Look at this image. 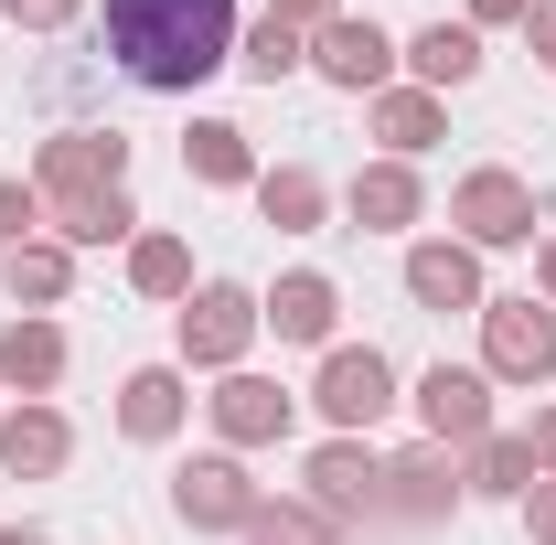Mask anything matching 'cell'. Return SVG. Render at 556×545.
<instances>
[{"label":"cell","mask_w":556,"mask_h":545,"mask_svg":"<svg viewBox=\"0 0 556 545\" xmlns=\"http://www.w3.org/2000/svg\"><path fill=\"white\" fill-rule=\"evenodd\" d=\"M108 65L150 97L204 86L214 65H236V0H108Z\"/></svg>","instance_id":"1"},{"label":"cell","mask_w":556,"mask_h":545,"mask_svg":"<svg viewBox=\"0 0 556 545\" xmlns=\"http://www.w3.org/2000/svg\"><path fill=\"white\" fill-rule=\"evenodd\" d=\"M33 193H43V214L129 193V139H118V129H65V139H43V150H33Z\"/></svg>","instance_id":"2"},{"label":"cell","mask_w":556,"mask_h":545,"mask_svg":"<svg viewBox=\"0 0 556 545\" xmlns=\"http://www.w3.org/2000/svg\"><path fill=\"white\" fill-rule=\"evenodd\" d=\"M482 375H503V385L556 375V310L546 300H482Z\"/></svg>","instance_id":"3"},{"label":"cell","mask_w":556,"mask_h":545,"mask_svg":"<svg viewBox=\"0 0 556 545\" xmlns=\"http://www.w3.org/2000/svg\"><path fill=\"white\" fill-rule=\"evenodd\" d=\"M311 396H321V417H332V428H375V417L396 407V364H386V353H375V342H332V353H321V385H311Z\"/></svg>","instance_id":"4"},{"label":"cell","mask_w":556,"mask_h":545,"mask_svg":"<svg viewBox=\"0 0 556 545\" xmlns=\"http://www.w3.org/2000/svg\"><path fill=\"white\" fill-rule=\"evenodd\" d=\"M417 428H428L439 449H482V439H492V375H471V364H428V375H417Z\"/></svg>","instance_id":"5"},{"label":"cell","mask_w":556,"mask_h":545,"mask_svg":"<svg viewBox=\"0 0 556 545\" xmlns=\"http://www.w3.org/2000/svg\"><path fill=\"white\" fill-rule=\"evenodd\" d=\"M268 332L257 321V289H236V278H214L193 289V310H182V364H214V375H236V353Z\"/></svg>","instance_id":"6"},{"label":"cell","mask_w":556,"mask_h":545,"mask_svg":"<svg viewBox=\"0 0 556 545\" xmlns=\"http://www.w3.org/2000/svg\"><path fill=\"white\" fill-rule=\"evenodd\" d=\"M172 514H182V524H204V535H247V524L268 514V492L236 471V460H182V481H172Z\"/></svg>","instance_id":"7"},{"label":"cell","mask_w":556,"mask_h":545,"mask_svg":"<svg viewBox=\"0 0 556 545\" xmlns=\"http://www.w3.org/2000/svg\"><path fill=\"white\" fill-rule=\"evenodd\" d=\"M450 225H460L471 246H525V236H535V193H525L514 172H471V182L450 193Z\"/></svg>","instance_id":"8"},{"label":"cell","mask_w":556,"mask_h":545,"mask_svg":"<svg viewBox=\"0 0 556 545\" xmlns=\"http://www.w3.org/2000/svg\"><path fill=\"white\" fill-rule=\"evenodd\" d=\"M311 65L332 75L343 97H386V65H396V43H386L375 22H353V11H332V22L311 33Z\"/></svg>","instance_id":"9"},{"label":"cell","mask_w":556,"mask_h":545,"mask_svg":"<svg viewBox=\"0 0 556 545\" xmlns=\"http://www.w3.org/2000/svg\"><path fill=\"white\" fill-rule=\"evenodd\" d=\"M204 407H214V428H225V449H268V439H289V396H278L268 375H225Z\"/></svg>","instance_id":"10"},{"label":"cell","mask_w":556,"mask_h":545,"mask_svg":"<svg viewBox=\"0 0 556 545\" xmlns=\"http://www.w3.org/2000/svg\"><path fill=\"white\" fill-rule=\"evenodd\" d=\"M257 321H268L278 342H332V321H343V289L321 268H300V278H278L268 300H257Z\"/></svg>","instance_id":"11"},{"label":"cell","mask_w":556,"mask_h":545,"mask_svg":"<svg viewBox=\"0 0 556 545\" xmlns=\"http://www.w3.org/2000/svg\"><path fill=\"white\" fill-rule=\"evenodd\" d=\"M407 300L417 310H482V257L471 246H407Z\"/></svg>","instance_id":"12"},{"label":"cell","mask_w":556,"mask_h":545,"mask_svg":"<svg viewBox=\"0 0 556 545\" xmlns=\"http://www.w3.org/2000/svg\"><path fill=\"white\" fill-rule=\"evenodd\" d=\"M375 481H386V460H375L364 439L311 449V503H321V514H375Z\"/></svg>","instance_id":"13"},{"label":"cell","mask_w":556,"mask_h":545,"mask_svg":"<svg viewBox=\"0 0 556 545\" xmlns=\"http://www.w3.org/2000/svg\"><path fill=\"white\" fill-rule=\"evenodd\" d=\"M65 449H75V428L54 407H11V417H0V471H11V481L65 471Z\"/></svg>","instance_id":"14"},{"label":"cell","mask_w":556,"mask_h":545,"mask_svg":"<svg viewBox=\"0 0 556 545\" xmlns=\"http://www.w3.org/2000/svg\"><path fill=\"white\" fill-rule=\"evenodd\" d=\"M182 407H193V396H182V364H139L129 385H118V428H129V439H172Z\"/></svg>","instance_id":"15"},{"label":"cell","mask_w":556,"mask_h":545,"mask_svg":"<svg viewBox=\"0 0 556 545\" xmlns=\"http://www.w3.org/2000/svg\"><path fill=\"white\" fill-rule=\"evenodd\" d=\"M417 204H428V193H417L407 161H375V172H353V225H364V236H396V225H417Z\"/></svg>","instance_id":"16"},{"label":"cell","mask_w":556,"mask_h":545,"mask_svg":"<svg viewBox=\"0 0 556 545\" xmlns=\"http://www.w3.org/2000/svg\"><path fill=\"white\" fill-rule=\"evenodd\" d=\"M54 375H65V332H54V321H43V310H33V321H11V332H0V385H22V396H43V385H54Z\"/></svg>","instance_id":"17"},{"label":"cell","mask_w":556,"mask_h":545,"mask_svg":"<svg viewBox=\"0 0 556 545\" xmlns=\"http://www.w3.org/2000/svg\"><path fill=\"white\" fill-rule=\"evenodd\" d=\"M407 65H417L428 97H439V86H471V75H482V33H471V22H428L407 43Z\"/></svg>","instance_id":"18"},{"label":"cell","mask_w":556,"mask_h":545,"mask_svg":"<svg viewBox=\"0 0 556 545\" xmlns=\"http://www.w3.org/2000/svg\"><path fill=\"white\" fill-rule=\"evenodd\" d=\"M257 214H268L278 236H311V225L332 214V193H321V172H300V161H278V172H257Z\"/></svg>","instance_id":"19"},{"label":"cell","mask_w":556,"mask_h":545,"mask_svg":"<svg viewBox=\"0 0 556 545\" xmlns=\"http://www.w3.org/2000/svg\"><path fill=\"white\" fill-rule=\"evenodd\" d=\"M439 129H450V107H439L428 86H386V97H375V139H386L396 161H417Z\"/></svg>","instance_id":"20"},{"label":"cell","mask_w":556,"mask_h":545,"mask_svg":"<svg viewBox=\"0 0 556 545\" xmlns=\"http://www.w3.org/2000/svg\"><path fill=\"white\" fill-rule=\"evenodd\" d=\"M450 492H460V471H450V449H407L396 471L375 481V503H396V514H450Z\"/></svg>","instance_id":"21"},{"label":"cell","mask_w":556,"mask_h":545,"mask_svg":"<svg viewBox=\"0 0 556 545\" xmlns=\"http://www.w3.org/2000/svg\"><path fill=\"white\" fill-rule=\"evenodd\" d=\"M182 172H193V182H257L247 129H236V118H193V139H182Z\"/></svg>","instance_id":"22"},{"label":"cell","mask_w":556,"mask_h":545,"mask_svg":"<svg viewBox=\"0 0 556 545\" xmlns=\"http://www.w3.org/2000/svg\"><path fill=\"white\" fill-rule=\"evenodd\" d=\"M129 289L139 300H182V289H193V246H182V236H139L129 246Z\"/></svg>","instance_id":"23"},{"label":"cell","mask_w":556,"mask_h":545,"mask_svg":"<svg viewBox=\"0 0 556 545\" xmlns=\"http://www.w3.org/2000/svg\"><path fill=\"white\" fill-rule=\"evenodd\" d=\"M471 492H492V503H503V492H535V449H525V428H514V439L492 428L482 449H471Z\"/></svg>","instance_id":"24"},{"label":"cell","mask_w":556,"mask_h":545,"mask_svg":"<svg viewBox=\"0 0 556 545\" xmlns=\"http://www.w3.org/2000/svg\"><path fill=\"white\" fill-rule=\"evenodd\" d=\"M75 289V257L65 246H11V300H33V310H54Z\"/></svg>","instance_id":"25"},{"label":"cell","mask_w":556,"mask_h":545,"mask_svg":"<svg viewBox=\"0 0 556 545\" xmlns=\"http://www.w3.org/2000/svg\"><path fill=\"white\" fill-rule=\"evenodd\" d=\"M43 225H54L65 246H118L139 214H129V193H108V204H65V214H43Z\"/></svg>","instance_id":"26"},{"label":"cell","mask_w":556,"mask_h":545,"mask_svg":"<svg viewBox=\"0 0 556 545\" xmlns=\"http://www.w3.org/2000/svg\"><path fill=\"white\" fill-rule=\"evenodd\" d=\"M236 65L257 75V86H278V75H300V65H311V43H300V33H289V22H257V33H247V54H236Z\"/></svg>","instance_id":"27"},{"label":"cell","mask_w":556,"mask_h":545,"mask_svg":"<svg viewBox=\"0 0 556 545\" xmlns=\"http://www.w3.org/2000/svg\"><path fill=\"white\" fill-rule=\"evenodd\" d=\"M247 535H257V545H332L321 524H311V514H300V503H268V514H257Z\"/></svg>","instance_id":"28"},{"label":"cell","mask_w":556,"mask_h":545,"mask_svg":"<svg viewBox=\"0 0 556 545\" xmlns=\"http://www.w3.org/2000/svg\"><path fill=\"white\" fill-rule=\"evenodd\" d=\"M33 225H43V193L33 182H0V246H33Z\"/></svg>","instance_id":"29"},{"label":"cell","mask_w":556,"mask_h":545,"mask_svg":"<svg viewBox=\"0 0 556 545\" xmlns=\"http://www.w3.org/2000/svg\"><path fill=\"white\" fill-rule=\"evenodd\" d=\"M0 11H11L22 33H54V22H75V11H86V0H0Z\"/></svg>","instance_id":"30"},{"label":"cell","mask_w":556,"mask_h":545,"mask_svg":"<svg viewBox=\"0 0 556 545\" xmlns=\"http://www.w3.org/2000/svg\"><path fill=\"white\" fill-rule=\"evenodd\" d=\"M525 43H535V65H556V0H535V11H525Z\"/></svg>","instance_id":"31"},{"label":"cell","mask_w":556,"mask_h":545,"mask_svg":"<svg viewBox=\"0 0 556 545\" xmlns=\"http://www.w3.org/2000/svg\"><path fill=\"white\" fill-rule=\"evenodd\" d=\"M525 524H535V545H556V481H535V492H525Z\"/></svg>","instance_id":"32"},{"label":"cell","mask_w":556,"mask_h":545,"mask_svg":"<svg viewBox=\"0 0 556 545\" xmlns=\"http://www.w3.org/2000/svg\"><path fill=\"white\" fill-rule=\"evenodd\" d=\"M268 22H289V33L311 22V33H321V22H332V0H268Z\"/></svg>","instance_id":"33"},{"label":"cell","mask_w":556,"mask_h":545,"mask_svg":"<svg viewBox=\"0 0 556 545\" xmlns=\"http://www.w3.org/2000/svg\"><path fill=\"white\" fill-rule=\"evenodd\" d=\"M525 449H535V471H556V407H535V428H525Z\"/></svg>","instance_id":"34"},{"label":"cell","mask_w":556,"mask_h":545,"mask_svg":"<svg viewBox=\"0 0 556 545\" xmlns=\"http://www.w3.org/2000/svg\"><path fill=\"white\" fill-rule=\"evenodd\" d=\"M535 0H471V22H525Z\"/></svg>","instance_id":"35"},{"label":"cell","mask_w":556,"mask_h":545,"mask_svg":"<svg viewBox=\"0 0 556 545\" xmlns=\"http://www.w3.org/2000/svg\"><path fill=\"white\" fill-rule=\"evenodd\" d=\"M535 278H546V310H556V236H546V257H535Z\"/></svg>","instance_id":"36"},{"label":"cell","mask_w":556,"mask_h":545,"mask_svg":"<svg viewBox=\"0 0 556 545\" xmlns=\"http://www.w3.org/2000/svg\"><path fill=\"white\" fill-rule=\"evenodd\" d=\"M0 545H54V535H0Z\"/></svg>","instance_id":"37"}]
</instances>
